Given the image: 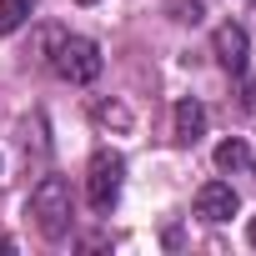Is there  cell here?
<instances>
[{
  "label": "cell",
  "instance_id": "6da1fadb",
  "mask_svg": "<svg viewBox=\"0 0 256 256\" xmlns=\"http://www.w3.org/2000/svg\"><path fill=\"white\" fill-rule=\"evenodd\" d=\"M30 221L46 241H60L76 221V201H70V186L60 176H40V186L30 191Z\"/></svg>",
  "mask_w": 256,
  "mask_h": 256
},
{
  "label": "cell",
  "instance_id": "7a4b0ae2",
  "mask_svg": "<svg viewBox=\"0 0 256 256\" xmlns=\"http://www.w3.org/2000/svg\"><path fill=\"white\" fill-rule=\"evenodd\" d=\"M50 66H56V76L60 80H70V86H90L96 76H100V46L96 40H86V36H56V56H50Z\"/></svg>",
  "mask_w": 256,
  "mask_h": 256
},
{
  "label": "cell",
  "instance_id": "3957f363",
  "mask_svg": "<svg viewBox=\"0 0 256 256\" xmlns=\"http://www.w3.org/2000/svg\"><path fill=\"white\" fill-rule=\"evenodd\" d=\"M120 181H126V156L110 151V146H100L90 156V166H86V196H90V206L96 211H110L116 196H120Z\"/></svg>",
  "mask_w": 256,
  "mask_h": 256
},
{
  "label": "cell",
  "instance_id": "277c9868",
  "mask_svg": "<svg viewBox=\"0 0 256 256\" xmlns=\"http://www.w3.org/2000/svg\"><path fill=\"white\" fill-rule=\"evenodd\" d=\"M211 50H216L221 70H231V76H246V60H251V40H246V30H241L236 20H226V26H216V30H211Z\"/></svg>",
  "mask_w": 256,
  "mask_h": 256
},
{
  "label": "cell",
  "instance_id": "5b68a950",
  "mask_svg": "<svg viewBox=\"0 0 256 256\" xmlns=\"http://www.w3.org/2000/svg\"><path fill=\"white\" fill-rule=\"evenodd\" d=\"M236 186L231 181H206L201 191H196V216L201 221H231L236 216Z\"/></svg>",
  "mask_w": 256,
  "mask_h": 256
},
{
  "label": "cell",
  "instance_id": "8992f818",
  "mask_svg": "<svg viewBox=\"0 0 256 256\" xmlns=\"http://www.w3.org/2000/svg\"><path fill=\"white\" fill-rule=\"evenodd\" d=\"M201 136H206V106L191 100V96L176 100V141H181V146H196Z\"/></svg>",
  "mask_w": 256,
  "mask_h": 256
},
{
  "label": "cell",
  "instance_id": "52a82bcc",
  "mask_svg": "<svg viewBox=\"0 0 256 256\" xmlns=\"http://www.w3.org/2000/svg\"><path fill=\"white\" fill-rule=\"evenodd\" d=\"M36 10V0H0V36H16Z\"/></svg>",
  "mask_w": 256,
  "mask_h": 256
},
{
  "label": "cell",
  "instance_id": "ba28073f",
  "mask_svg": "<svg viewBox=\"0 0 256 256\" xmlns=\"http://www.w3.org/2000/svg\"><path fill=\"white\" fill-rule=\"evenodd\" d=\"M216 166H221V171H246V166H251L246 141H236V136H231V141H221V146H216Z\"/></svg>",
  "mask_w": 256,
  "mask_h": 256
},
{
  "label": "cell",
  "instance_id": "9c48e42d",
  "mask_svg": "<svg viewBox=\"0 0 256 256\" xmlns=\"http://www.w3.org/2000/svg\"><path fill=\"white\" fill-rule=\"evenodd\" d=\"M90 116H96V126H116V131H126V126H131V110L116 106V100H96Z\"/></svg>",
  "mask_w": 256,
  "mask_h": 256
},
{
  "label": "cell",
  "instance_id": "30bf717a",
  "mask_svg": "<svg viewBox=\"0 0 256 256\" xmlns=\"http://www.w3.org/2000/svg\"><path fill=\"white\" fill-rule=\"evenodd\" d=\"M166 10H171V20H181V26H201V0H166Z\"/></svg>",
  "mask_w": 256,
  "mask_h": 256
},
{
  "label": "cell",
  "instance_id": "8fae6325",
  "mask_svg": "<svg viewBox=\"0 0 256 256\" xmlns=\"http://www.w3.org/2000/svg\"><path fill=\"white\" fill-rule=\"evenodd\" d=\"M246 241H251V246H256V216H251V226H246Z\"/></svg>",
  "mask_w": 256,
  "mask_h": 256
},
{
  "label": "cell",
  "instance_id": "7c38bea8",
  "mask_svg": "<svg viewBox=\"0 0 256 256\" xmlns=\"http://www.w3.org/2000/svg\"><path fill=\"white\" fill-rule=\"evenodd\" d=\"M76 6H96V0H76Z\"/></svg>",
  "mask_w": 256,
  "mask_h": 256
},
{
  "label": "cell",
  "instance_id": "4fadbf2b",
  "mask_svg": "<svg viewBox=\"0 0 256 256\" xmlns=\"http://www.w3.org/2000/svg\"><path fill=\"white\" fill-rule=\"evenodd\" d=\"M251 171H256V161H251Z\"/></svg>",
  "mask_w": 256,
  "mask_h": 256
},
{
  "label": "cell",
  "instance_id": "5bb4252c",
  "mask_svg": "<svg viewBox=\"0 0 256 256\" xmlns=\"http://www.w3.org/2000/svg\"><path fill=\"white\" fill-rule=\"evenodd\" d=\"M251 6H256V0H251Z\"/></svg>",
  "mask_w": 256,
  "mask_h": 256
}]
</instances>
